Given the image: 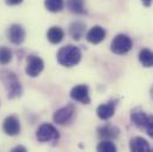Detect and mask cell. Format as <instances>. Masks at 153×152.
Here are the masks:
<instances>
[{"instance_id":"1","label":"cell","mask_w":153,"mask_h":152,"mask_svg":"<svg viewBox=\"0 0 153 152\" xmlns=\"http://www.w3.org/2000/svg\"><path fill=\"white\" fill-rule=\"evenodd\" d=\"M0 81L2 82L7 95L10 99H14L22 95L23 88L18 80L17 75L11 70H1L0 72Z\"/></svg>"},{"instance_id":"2","label":"cell","mask_w":153,"mask_h":152,"mask_svg":"<svg viewBox=\"0 0 153 152\" xmlns=\"http://www.w3.org/2000/svg\"><path fill=\"white\" fill-rule=\"evenodd\" d=\"M82 57L81 50L74 45H65L57 52V61L61 66L71 68L79 63Z\"/></svg>"},{"instance_id":"3","label":"cell","mask_w":153,"mask_h":152,"mask_svg":"<svg viewBox=\"0 0 153 152\" xmlns=\"http://www.w3.org/2000/svg\"><path fill=\"white\" fill-rule=\"evenodd\" d=\"M132 46H133V42H132L131 37H128L127 35L120 34V35L115 36L114 39L112 40L111 50L116 55H125L131 51Z\"/></svg>"},{"instance_id":"4","label":"cell","mask_w":153,"mask_h":152,"mask_svg":"<svg viewBox=\"0 0 153 152\" xmlns=\"http://www.w3.org/2000/svg\"><path fill=\"white\" fill-rule=\"evenodd\" d=\"M36 138L40 143H49L59 138L58 131L51 124H42L36 132Z\"/></svg>"},{"instance_id":"5","label":"cell","mask_w":153,"mask_h":152,"mask_svg":"<svg viewBox=\"0 0 153 152\" xmlns=\"http://www.w3.org/2000/svg\"><path fill=\"white\" fill-rule=\"evenodd\" d=\"M43 69H44V62L40 57L35 56V55L29 56L27 66H26V69H25L27 75L30 77H37L43 72Z\"/></svg>"},{"instance_id":"6","label":"cell","mask_w":153,"mask_h":152,"mask_svg":"<svg viewBox=\"0 0 153 152\" xmlns=\"http://www.w3.org/2000/svg\"><path fill=\"white\" fill-rule=\"evenodd\" d=\"M70 98L74 101L81 102L83 105H88L90 102L88 86H85V84H77V86H75L70 92Z\"/></svg>"},{"instance_id":"7","label":"cell","mask_w":153,"mask_h":152,"mask_svg":"<svg viewBox=\"0 0 153 152\" xmlns=\"http://www.w3.org/2000/svg\"><path fill=\"white\" fill-rule=\"evenodd\" d=\"M75 113V110L73 106H65V107H62L59 108L58 111H56L53 114V122H56L57 125H64L67 122H69Z\"/></svg>"},{"instance_id":"8","label":"cell","mask_w":153,"mask_h":152,"mask_svg":"<svg viewBox=\"0 0 153 152\" xmlns=\"http://www.w3.org/2000/svg\"><path fill=\"white\" fill-rule=\"evenodd\" d=\"M2 130L7 136H17L20 132V122L14 115H10L4 120L2 124Z\"/></svg>"},{"instance_id":"9","label":"cell","mask_w":153,"mask_h":152,"mask_svg":"<svg viewBox=\"0 0 153 152\" xmlns=\"http://www.w3.org/2000/svg\"><path fill=\"white\" fill-rule=\"evenodd\" d=\"M7 35H8L10 42L16 44V45H20L25 40V36H26L24 28L22 25H19V24L11 25L10 29H8V34Z\"/></svg>"},{"instance_id":"10","label":"cell","mask_w":153,"mask_h":152,"mask_svg":"<svg viewBox=\"0 0 153 152\" xmlns=\"http://www.w3.org/2000/svg\"><path fill=\"white\" fill-rule=\"evenodd\" d=\"M105 37H106V31L100 25H96V26L91 28L87 32V35H85L87 40L89 43H91V44H99V43H101L105 39Z\"/></svg>"},{"instance_id":"11","label":"cell","mask_w":153,"mask_h":152,"mask_svg":"<svg viewBox=\"0 0 153 152\" xmlns=\"http://www.w3.org/2000/svg\"><path fill=\"white\" fill-rule=\"evenodd\" d=\"M119 132V128L112 125H105L97 130V134L101 140H113L117 138Z\"/></svg>"},{"instance_id":"12","label":"cell","mask_w":153,"mask_h":152,"mask_svg":"<svg viewBox=\"0 0 153 152\" xmlns=\"http://www.w3.org/2000/svg\"><path fill=\"white\" fill-rule=\"evenodd\" d=\"M129 150L133 152H149L150 145L141 137H134L129 142Z\"/></svg>"},{"instance_id":"13","label":"cell","mask_w":153,"mask_h":152,"mask_svg":"<svg viewBox=\"0 0 153 152\" xmlns=\"http://www.w3.org/2000/svg\"><path fill=\"white\" fill-rule=\"evenodd\" d=\"M97 116L101 120H108L111 119L115 113V105L113 102H107V104H102L97 107L96 110Z\"/></svg>"},{"instance_id":"14","label":"cell","mask_w":153,"mask_h":152,"mask_svg":"<svg viewBox=\"0 0 153 152\" xmlns=\"http://www.w3.org/2000/svg\"><path fill=\"white\" fill-rule=\"evenodd\" d=\"M131 120L137 127L145 128V125H146V121H147V115L145 114V112L143 110L135 108L131 112Z\"/></svg>"},{"instance_id":"15","label":"cell","mask_w":153,"mask_h":152,"mask_svg":"<svg viewBox=\"0 0 153 152\" xmlns=\"http://www.w3.org/2000/svg\"><path fill=\"white\" fill-rule=\"evenodd\" d=\"M46 37H48V40L51 44H58L64 38V31L59 26H52V28H50L48 30Z\"/></svg>"},{"instance_id":"16","label":"cell","mask_w":153,"mask_h":152,"mask_svg":"<svg viewBox=\"0 0 153 152\" xmlns=\"http://www.w3.org/2000/svg\"><path fill=\"white\" fill-rule=\"evenodd\" d=\"M69 32H70L71 37L74 38V39L79 40L81 38L84 36V32H85V24L82 23V22H74V23L70 25Z\"/></svg>"},{"instance_id":"17","label":"cell","mask_w":153,"mask_h":152,"mask_svg":"<svg viewBox=\"0 0 153 152\" xmlns=\"http://www.w3.org/2000/svg\"><path fill=\"white\" fill-rule=\"evenodd\" d=\"M139 61L145 68H151L153 67V51L149 49H143L139 52Z\"/></svg>"},{"instance_id":"18","label":"cell","mask_w":153,"mask_h":152,"mask_svg":"<svg viewBox=\"0 0 153 152\" xmlns=\"http://www.w3.org/2000/svg\"><path fill=\"white\" fill-rule=\"evenodd\" d=\"M67 7L75 14H83L85 12L83 0H67Z\"/></svg>"},{"instance_id":"19","label":"cell","mask_w":153,"mask_h":152,"mask_svg":"<svg viewBox=\"0 0 153 152\" xmlns=\"http://www.w3.org/2000/svg\"><path fill=\"white\" fill-rule=\"evenodd\" d=\"M44 5L49 12L57 13L64 8V0H44Z\"/></svg>"},{"instance_id":"20","label":"cell","mask_w":153,"mask_h":152,"mask_svg":"<svg viewBox=\"0 0 153 152\" xmlns=\"http://www.w3.org/2000/svg\"><path fill=\"white\" fill-rule=\"evenodd\" d=\"M97 151L100 152H115L116 151V146L114 143H112V140H101L97 145Z\"/></svg>"},{"instance_id":"21","label":"cell","mask_w":153,"mask_h":152,"mask_svg":"<svg viewBox=\"0 0 153 152\" xmlns=\"http://www.w3.org/2000/svg\"><path fill=\"white\" fill-rule=\"evenodd\" d=\"M12 60V51L6 46H0V64H8Z\"/></svg>"},{"instance_id":"22","label":"cell","mask_w":153,"mask_h":152,"mask_svg":"<svg viewBox=\"0 0 153 152\" xmlns=\"http://www.w3.org/2000/svg\"><path fill=\"white\" fill-rule=\"evenodd\" d=\"M145 128H146V131H147V134H149L151 138H153V115L147 116V121H146Z\"/></svg>"},{"instance_id":"23","label":"cell","mask_w":153,"mask_h":152,"mask_svg":"<svg viewBox=\"0 0 153 152\" xmlns=\"http://www.w3.org/2000/svg\"><path fill=\"white\" fill-rule=\"evenodd\" d=\"M5 1L10 6H16V5H19V4L23 2V0H5Z\"/></svg>"},{"instance_id":"24","label":"cell","mask_w":153,"mask_h":152,"mask_svg":"<svg viewBox=\"0 0 153 152\" xmlns=\"http://www.w3.org/2000/svg\"><path fill=\"white\" fill-rule=\"evenodd\" d=\"M12 151L13 152H16V151L25 152L26 151V148H24V146H16V148H13V149H12Z\"/></svg>"},{"instance_id":"25","label":"cell","mask_w":153,"mask_h":152,"mask_svg":"<svg viewBox=\"0 0 153 152\" xmlns=\"http://www.w3.org/2000/svg\"><path fill=\"white\" fill-rule=\"evenodd\" d=\"M153 0H141V2L145 5V6H150L151 4H152Z\"/></svg>"},{"instance_id":"26","label":"cell","mask_w":153,"mask_h":152,"mask_svg":"<svg viewBox=\"0 0 153 152\" xmlns=\"http://www.w3.org/2000/svg\"><path fill=\"white\" fill-rule=\"evenodd\" d=\"M151 96H152V99H153V87L151 88Z\"/></svg>"}]
</instances>
